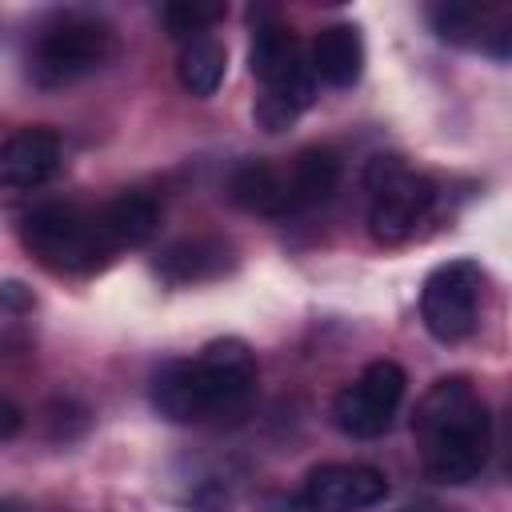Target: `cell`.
Wrapping results in <instances>:
<instances>
[{"label":"cell","instance_id":"obj_1","mask_svg":"<svg viewBox=\"0 0 512 512\" xmlns=\"http://www.w3.org/2000/svg\"><path fill=\"white\" fill-rule=\"evenodd\" d=\"M412 436L432 480L468 484L488 464L492 416L468 376H444L420 396L412 412Z\"/></svg>","mask_w":512,"mask_h":512},{"label":"cell","instance_id":"obj_2","mask_svg":"<svg viewBox=\"0 0 512 512\" xmlns=\"http://www.w3.org/2000/svg\"><path fill=\"white\" fill-rule=\"evenodd\" d=\"M24 248L60 276H88L104 268L116 248L100 224V212H88L72 200H48L20 216Z\"/></svg>","mask_w":512,"mask_h":512},{"label":"cell","instance_id":"obj_3","mask_svg":"<svg viewBox=\"0 0 512 512\" xmlns=\"http://www.w3.org/2000/svg\"><path fill=\"white\" fill-rule=\"evenodd\" d=\"M116 56V32L108 20L88 12H56L36 28L28 48V80L36 88H64L100 68Z\"/></svg>","mask_w":512,"mask_h":512},{"label":"cell","instance_id":"obj_4","mask_svg":"<svg viewBox=\"0 0 512 512\" xmlns=\"http://www.w3.org/2000/svg\"><path fill=\"white\" fill-rule=\"evenodd\" d=\"M368 188V232L376 244H404L420 232L436 204V184L408 168L400 156H372L364 164Z\"/></svg>","mask_w":512,"mask_h":512},{"label":"cell","instance_id":"obj_5","mask_svg":"<svg viewBox=\"0 0 512 512\" xmlns=\"http://www.w3.org/2000/svg\"><path fill=\"white\" fill-rule=\"evenodd\" d=\"M196 396L200 420H240L256 396V352L240 336L212 340L196 360Z\"/></svg>","mask_w":512,"mask_h":512},{"label":"cell","instance_id":"obj_6","mask_svg":"<svg viewBox=\"0 0 512 512\" xmlns=\"http://www.w3.org/2000/svg\"><path fill=\"white\" fill-rule=\"evenodd\" d=\"M480 288L484 268L476 260H444L436 264L420 284V320L432 340L460 344L472 336L480 316Z\"/></svg>","mask_w":512,"mask_h":512},{"label":"cell","instance_id":"obj_7","mask_svg":"<svg viewBox=\"0 0 512 512\" xmlns=\"http://www.w3.org/2000/svg\"><path fill=\"white\" fill-rule=\"evenodd\" d=\"M404 388H408V376L396 360H372L332 400V424L352 440H376L392 428V416L404 400Z\"/></svg>","mask_w":512,"mask_h":512},{"label":"cell","instance_id":"obj_8","mask_svg":"<svg viewBox=\"0 0 512 512\" xmlns=\"http://www.w3.org/2000/svg\"><path fill=\"white\" fill-rule=\"evenodd\" d=\"M388 496L384 472L368 464H320L300 488L304 512H364Z\"/></svg>","mask_w":512,"mask_h":512},{"label":"cell","instance_id":"obj_9","mask_svg":"<svg viewBox=\"0 0 512 512\" xmlns=\"http://www.w3.org/2000/svg\"><path fill=\"white\" fill-rule=\"evenodd\" d=\"M60 168V136L52 128H20L0 140V188L28 192L56 176Z\"/></svg>","mask_w":512,"mask_h":512},{"label":"cell","instance_id":"obj_10","mask_svg":"<svg viewBox=\"0 0 512 512\" xmlns=\"http://www.w3.org/2000/svg\"><path fill=\"white\" fill-rule=\"evenodd\" d=\"M340 184V156L324 144L304 148L288 168H284V216H296L304 208L324 204Z\"/></svg>","mask_w":512,"mask_h":512},{"label":"cell","instance_id":"obj_11","mask_svg":"<svg viewBox=\"0 0 512 512\" xmlns=\"http://www.w3.org/2000/svg\"><path fill=\"white\" fill-rule=\"evenodd\" d=\"M304 48L296 40V32L288 24H280L272 12H256L252 8V48H248V68L260 84H272L280 76H288L296 64H304Z\"/></svg>","mask_w":512,"mask_h":512},{"label":"cell","instance_id":"obj_12","mask_svg":"<svg viewBox=\"0 0 512 512\" xmlns=\"http://www.w3.org/2000/svg\"><path fill=\"white\" fill-rule=\"evenodd\" d=\"M312 76L332 88H352L364 72V40L356 24H332L312 40Z\"/></svg>","mask_w":512,"mask_h":512},{"label":"cell","instance_id":"obj_13","mask_svg":"<svg viewBox=\"0 0 512 512\" xmlns=\"http://www.w3.org/2000/svg\"><path fill=\"white\" fill-rule=\"evenodd\" d=\"M312 96H316V76H312V64L304 60L288 76L264 84L252 116H256V124L264 132H284V128H292L300 120V112L312 104Z\"/></svg>","mask_w":512,"mask_h":512},{"label":"cell","instance_id":"obj_14","mask_svg":"<svg viewBox=\"0 0 512 512\" xmlns=\"http://www.w3.org/2000/svg\"><path fill=\"white\" fill-rule=\"evenodd\" d=\"M484 8L476 4H432L428 8V24L440 40L448 44H484L496 60L508 56V20H500L496 28H484Z\"/></svg>","mask_w":512,"mask_h":512},{"label":"cell","instance_id":"obj_15","mask_svg":"<svg viewBox=\"0 0 512 512\" xmlns=\"http://www.w3.org/2000/svg\"><path fill=\"white\" fill-rule=\"evenodd\" d=\"M232 268V248L224 240H212V236H196V240H180L172 244L156 272L168 280V284H200V280H216Z\"/></svg>","mask_w":512,"mask_h":512},{"label":"cell","instance_id":"obj_16","mask_svg":"<svg viewBox=\"0 0 512 512\" xmlns=\"http://www.w3.org/2000/svg\"><path fill=\"white\" fill-rule=\"evenodd\" d=\"M100 224L112 240V248H140L156 236L160 228V204L144 192H124L108 208H100Z\"/></svg>","mask_w":512,"mask_h":512},{"label":"cell","instance_id":"obj_17","mask_svg":"<svg viewBox=\"0 0 512 512\" xmlns=\"http://www.w3.org/2000/svg\"><path fill=\"white\" fill-rule=\"evenodd\" d=\"M152 408L172 424H204L200 420V396H196V372L192 360H164L152 372Z\"/></svg>","mask_w":512,"mask_h":512},{"label":"cell","instance_id":"obj_18","mask_svg":"<svg viewBox=\"0 0 512 512\" xmlns=\"http://www.w3.org/2000/svg\"><path fill=\"white\" fill-rule=\"evenodd\" d=\"M232 204L260 216H284V168L268 160H244L228 180Z\"/></svg>","mask_w":512,"mask_h":512},{"label":"cell","instance_id":"obj_19","mask_svg":"<svg viewBox=\"0 0 512 512\" xmlns=\"http://www.w3.org/2000/svg\"><path fill=\"white\" fill-rule=\"evenodd\" d=\"M224 72H228V52L216 36L184 40L180 60H176V76L192 96H212L224 84Z\"/></svg>","mask_w":512,"mask_h":512},{"label":"cell","instance_id":"obj_20","mask_svg":"<svg viewBox=\"0 0 512 512\" xmlns=\"http://www.w3.org/2000/svg\"><path fill=\"white\" fill-rule=\"evenodd\" d=\"M228 16L224 4H200V0H176V4H164L160 8V20L168 28L172 40H196V36H208L212 24H220Z\"/></svg>","mask_w":512,"mask_h":512},{"label":"cell","instance_id":"obj_21","mask_svg":"<svg viewBox=\"0 0 512 512\" xmlns=\"http://www.w3.org/2000/svg\"><path fill=\"white\" fill-rule=\"evenodd\" d=\"M44 416H48V436L52 440H76L88 428V408L80 400H72V396L52 400Z\"/></svg>","mask_w":512,"mask_h":512},{"label":"cell","instance_id":"obj_22","mask_svg":"<svg viewBox=\"0 0 512 512\" xmlns=\"http://www.w3.org/2000/svg\"><path fill=\"white\" fill-rule=\"evenodd\" d=\"M228 504H232V496H228V488L216 484V480H204V484L188 496V508H192V512H228Z\"/></svg>","mask_w":512,"mask_h":512},{"label":"cell","instance_id":"obj_23","mask_svg":"<svg viewBox=\"0 0 512 512\" xmlns=\"http://www.w3.org/2000/svg\"><path fill=\"white\" fill-rule=\"evenodd\" d=\"M20 428H24V412H20L12 400L0 396V440H12Z\"/></svg>","mask_w":512,"mask_h":512},{"label":"cell","instance_id":"obj_24","mask_svg":"<svg viewBox=\"0 0 512 512\" xmlns=\"http://www.w3.org/2000/svg\"><path fill=\"white\" fill-rule=\"evenodd\" d=\"M404 512H452V508H440V504H412V508H404Z\"/></svg>","mask_w":512,"mask_h":512},{"label":"cell","instance_id":"obj_25","mask_svg":"<svg viewBox=\"0 0 512 512\" xmlns=\"http://www.w3.org/2000/svg\"><path fill=\"white\" fill-rule=\"evenodd\" d=\"M0 512H20V504H12V500H4V504H0Z\"/></svg>","mask_w":512,"mask_h":512}]
</instances>
